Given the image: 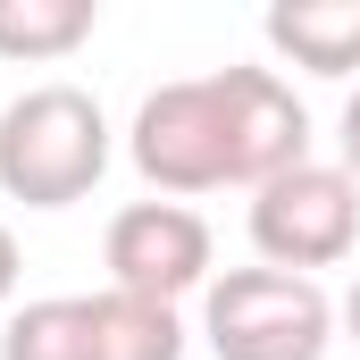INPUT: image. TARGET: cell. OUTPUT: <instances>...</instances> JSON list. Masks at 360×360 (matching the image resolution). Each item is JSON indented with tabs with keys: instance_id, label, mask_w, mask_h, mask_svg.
<instances>
[{
	"instance_id": "1",
	"label": "cell",
	"mask_w": 360,
	"mask_h": 360,
	"mask_svg": "<svg viewBox=\"0 0 360 360\" xmlns=\"http://www.w3.org/2000/svg\"><path fill=\"white\" fill-rule=\"evenodd\" d=\"M310 160V109L276 68H218L160 84L134 109V168L160 193H218L260 184Z\"/></svg>"
},
{
	"instance_id": "2",
	"label": "cell",
	"mask_w": 360,
	"mask_h": 360,
	"mask_svg": "<svg viewBox=\"0 0 360 360\" xmlns=\"http://www.w3.org/2000/svg\"><path fill=\"white\" fill-rule=\"evenodd\" d=\"M109 176V117L84 84H34L0 109V193L25 210H68Z\"/></svg>"
},
{
	"instance_id": "3",
	"label": "cell",
	"mask_w": 360,
	"mask_h": 360,
	"mask_svg": "<svg viewBox=\"0 0 360 360\" xmlns=\"http://www.w3.org/2000/svg\"><path fill=\"white\" fill-rule=\"evenodd\" d=\"M201 335L218 360H327L335 344V302L319 276L285 269H226L210 276Z\"/></svg>"
},
{
	"instance_id": "4",
	"label": "cell",
	"mask_w": 360,
	"mask_h": 360,
	"mask_svg": "<svg viewBox=\"0 0 360 360\" xmlns=\"http://www.w3.org/2000/svg\"><path fill=\"white\" fill-rule=\"evenodd\" d=\"M360 243V184L327 160H302L252 193V252L260 269H285V276H310V269H335L352 260Z\"/></svg>"
},
{
	"instance_id": "5",
	"label": "cell",
	"mask_w": 360,
	"mask_h": 360,
	"mask_svg": "<svg viewBox=\"0 0 360 360\" xmlns=\"http://www.w3.org/2000/svg\"><path fill=\"white\" fill-rule=\"evenodd\" d=\"M101 252H109V285L117 293L168 302V310L193 285H210V226L184 201H134V210H117Z\"/></svg>"
},
{
	"instance_id": "6",
	"label": "cell",
	"mask_w": 360,
	"mask_h": 360,
	"mask_svg": "<svg viewBox=\"0 0 360 360\" xmlns=\"http://www.w3.org/2000/svg\"><path fill=\"white\" fill-rule=\"evenodd\" d=\"M269 51H285L310 76H352L360 68V0H276L260 17Z\"/></svg>"
},
{
	"instance_id": "7",
	"label": "cell",
	"mask_w": 360,
	"mask_h": 360,
	"mask_svg": "<svg viewBox=\"0 0 360 360\" xmlns=\"http://www.w3.org/2000/svg\"><path fill=\"white\" fill-rule=\"evenodd\" d=\"M92 360H184V319L143 293H92Z\"/></svg>"
},
{
	"instance_id": "8",
	"label": "cell",
	"mask_w": 360,
	"mask_h": 360,
	"mask_svg": "<svg viewBox=\"0 0 360 360\" xmlns=\"http://www.w3.org/2000/svg\"><path fill=\"white\" fill-rule=\"evenodd\" d=\"M101 0H0V59H68L76 42H92Z\"/></svg>"
},
{
	"instance_id": "9",
	"label": "cell",
	"mask_w": 360,
	"mask_h": 360,
	"mask_svg": "<svg viewBox=\"0 0 360 360\" xmlns=\"http://www.w3.org/2000/svg\"><path fill=\"white\" fill-rule=\"evenodd\" d=\"M0 360H92V293H42L8 310Z\"/></svg>"
},
{
	"instance_id": "10",
	"label": "cell",
	"mask_w": 360,
	"mask_h": 360,
	"mask_svg": "<svg viewBox=\"0 0 360 360\" xmlns=\"http://www.w3.org/2000/svg\"><path fill=\"white\" fill-rule=\"evenodd\" d=\"M335 143H344V160H335V168H344V176L360 184V92L344 101V134H335Z\"/></svg>"
},
{
	"instance_id": "11",
	"label": "cell",
	"mask_w": 360,
	"mask_h": 360,
	"mask_svg": "<svg viewBox=\"0 0 360 360\" xmlns=\"http://www.w3.org/2000/svg\"><path fill=\"white\" fill-rule=\"evenodd\" d=\"M17 269H25V260H17V235H8V226H0V302H8V293H17Z\"/></svg>"
},
{
	"instance_id": "12",
	"label": "cell",
	"mask_w": 360,
	"mask_h": 360,
	"mask_svg": "<svg viewBox=\"0 0 360 360\" xmlns=\"http://www.w3.org/2000/svg\"><path fill=\"white\" fill-rule=\"evenodd\" d=\"M335 327H344V335H352V344H360V276H352V293L335 302Z\"/></svg>"
}]
</instances>
